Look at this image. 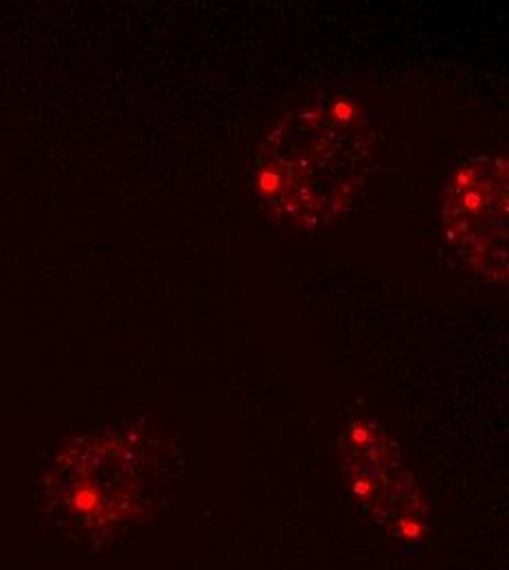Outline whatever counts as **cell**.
I'll return each mask as SVG.
<instances>
[{"instance_id": "6da1fadb", "label": "cell", "mask_w": 509, "mask_h": 570, "mask_svg": "<svg viewBox=\"0 0 509 570\" xmlns=\"http://www.w3.org/2000/svg\"><path fill=\"white\" fill-rule=\"evenodd\" d=\"M446 237L477 276L507 281V163L474 158L456 171L444 209Z\"/></svg>"}]
</instances>
